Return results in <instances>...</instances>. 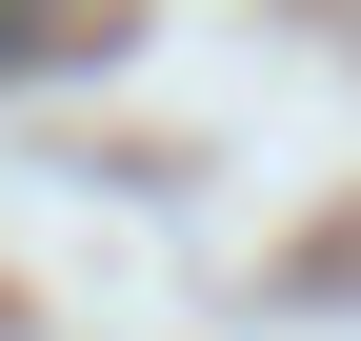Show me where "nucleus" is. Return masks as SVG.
Here are the masks:
<instances>
[{
	"mask_svg": "<svg viewBox=\"0 0 361 341\" xmlns=\"http://www.w3.org/2000/svg\"><path fill=\"white\" fill-rule=\"evenodd\" d=\"M20 40H40V0H0V61H20Z\"/></svg>",
	"mask_w": 361,
	"mask_h": 341,
	"instance_id": "f257e3e1",
	"label": "nucleus"
}]
</instances>
